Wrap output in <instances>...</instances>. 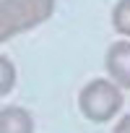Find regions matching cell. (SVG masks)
<instances>
[{"instance_id":"obj_5","label":"cell","mask_w":130,"mask_h":133,"mask_svg":"<svg viewBox=\"0 0 130 133\" xmlns=\"http://www.w3.org/2000/svg\"><path fill=\"white\" fill-rule=\"evenodd\" d=\"M112 26L117 34L130 37V0H117L112 8Z\"/></svg>"},{"instance_id":"obj_2","label":"cell","mask_w":130,"mask_h":133,"mask_svg":"<svg viewBox=\"0 0 130 133\" xmlns=\"http://www.w3.org/2000/svg\"><path fill=\"white\" fill-rule=\"evenodd\" d=\"M125 104L122 89L114 86L109 78H94L89 81L78 94V107L91 123H107L112 120Z\"/></svg>"},{"instance_id":"obj_7","label":"cell","mask_w":130,"mask_h":133,"mask_svg":"<svg viewBox=\"0 0 130 133\" xmlns=\"http://www.w3.org/2000/svg\"><path fill=\"white\" fill-rule=\"evenodd\" d=\"M114 133H130V115H122L114 125Z\"/></svg>"},{"instance_id":"obj_1","label":"cell","mask_w":130,"mask_h":133,"mask_svg":"<svg viewBox=\"0 0 130 133\" xmlns=\"http://www.w3.org/2000/svg\"><path fill=\"white\" fill-rule=\"evenodd\" d=\"M55 13V0H0V44L37 29Z\"/></svg>"},{"instance_id":"obj_4","label":"cell","mask_w":130,"mask_h":133,"mask_svg":"<svg viewBox=\"0 0 130 133\" xmlns=\"http://www.w3.org/2000/svg\"><path fill=\"white\" fill-rule=\"evenodd\" d=\"M0 133H34V117L29 110L11 104L0 110Z\"/></svg>"},{"instance_id":"obj_3","label":"cell","mask_w":130,"mask_h":133,"mask_svg":"<svg viewBox=\"0 0 130 133\" xmlns=\"http://www.w3.org/2000/svg\"><path fill=\"white\" fill-rule=\"evenodd\" d=\"M109 81L120 89H130V42L127 39H117L104 57Z\"/></svg>"},{"instance_id":"obj_6","label":"cell","mask_w":130,"mask_h":133,"mask_svg":"<svg viewBox=\"0 0 130 133\" xmlns=\"http://www.w3.org/2000/svg\"><path fill=\"white\" fill-rule=\"evenodd\" d=\"M13 86H16V65L11 63V57L0 55V97H5Z\"/></svg>"}]
</instances>
